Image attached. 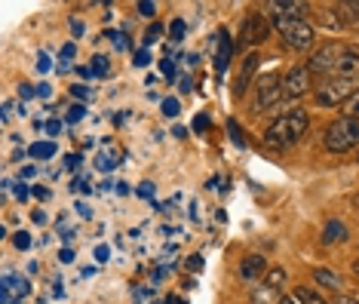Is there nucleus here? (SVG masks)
<instances>
[{"mask_svg":"<svg viewBox=\"0 0 359 304\" xmlns=\"http://www.w3.org/2000/svg\"><path fill=\"white\" fill-rule=\"evenodd\" d=\"M344 10V6H341ZM347 10H353V13H347V15H359V4H347Z\"/></svg>","mask_w":359,"mask_h":304,"instance_id":"052dcab7","label":"nucleus"},{"mask_svg":"<svg viewBox=\"0 0 359 304\" xmlns=\"http://www.w3.org/2000/svg\"><path fill=\"white\" fill-rule=\"evenodd\" d=\"M55 141H34V145L28 148V157H34V160H50L55 157Z\"/></svg>","mask_w":359,"mask_h":304,"instance_id":"dca6fc26","label":"nucleus"},{"mask_svg":"<svg viewBox=\"0 0 359 304\" xmlns=\"http://www.w3.org/2000/svg\"><path fill=\"white\" fill-rule=\"evenodd\" d=\"M307 126H310L307 111L295 105L292 111H283L280 117H273V123L267 126L261 139H264V145L271 151H289L307 135Z\"/></svg>","mask_w":359,"mask_h":304,"instance_id":"f257e3e1","label":"nucleus"},{"mask_svg":"<svg viewBox=\"0 0 359 304\" xmlns=\"http://www.w3.org/2000/svg\"><path fill=\"white\" fill-rule=\"evenodd\" d=\"M74 234H77V230H74V228H62V230H59L62 243H71V240H74Z\"/></svg>","mask_w":359,"mask_h":304,"instance_id":"79ce46f5","label":"nucleus"},{"mask_svg":"<svg viewBox=\"0 0 359 304\" xmlns=\"http://www.w3.org/2000/svg\"><path fill=\"white\" fill-rule=\"evenodd\" d=\"M13 243H15V249H31V234L28 230H15Z\"/></svg>","mask_w":359,"mask_h":304,"instance_id":"a878e982","label":"nucleus"},{"mask_svg":"<svg viewBox=\"0 0 359 304\" xmlns=\"http://www.w3.org/2000/svg\"><path fill=\"white\" fill-rule=\"evenodd\" d=\"M59 55H62V65H68V62H71V59H74V55H77V43H65Z\"/></svg>","mask_w":359,"mask_h":304,"instance_id":"72a5a7b5","label":"nucleus"},{"mask_svg":"<svg viewBox=\"0 0 359 304\" xmlns=\"http://www.w3.org/2000/svg\"><path fill=\"white\" fill-rule=\"evenodd\" d=\"M273 301H280L276 298V289H271V286H264V283H258L255 289L249 292V304H273Z\"/></svg>","mask_w":359,"mask_h":304,"instance_id":"2eb2a0df","label":"nucleus"},{"mask_svg":"<svg viewBox=\"0 0 359 304\" xmlns=\"http://www.w3.org/2000/svg\"><path fill=\"white\" fill-rule=\"evenodd\" d=\"M224 126H227V135H231V141H233V145L246 151V148H249V139H246V132L240 130V123H236L233 117H227V123H224Z\"/></svg>","mask_w":359,"mask_h":304,"instance_id":"a211bd4d","label":"nucleus"},{"mask_svg":"<svg viewBox=\"0 0 359 304\" xmlns=\"http://www.w3.org/2000/svg\"><path fill=\"white\" fill-rule=\"evenodd\" d=\"M151 62H154V59H151V53H148V50H138V53L133 55V65H135V68H148Z\"/></svg>","mask_w":359,"mask_h":304,"instance_id":"cd10ccee","label":"nucleus"},{"mask_svg":"<svg viewBox=\"0 0 359 304\" xmlns=\"http://www.w3.org/2000/svg\"><path fill=\"white\" fill-rule=\"evenodd\" d=\"M95 261H99V265L108 261V246H99V249H95Z\"/></svg>","mask_w":359,"mask_h":304,"instance_id":"49530a36","label":"nucleus"},{"mask_svg":"<svg viewBox=\"0 0 359 304\" xmlns=\"http://www.w3.org/2000/svg\"><path fill=\"white\" fill-rule=\"evenodd\" d=\"M172 135H175V139H187V130H184V126H175Z\"/></svg>","mask_w":359,"mask_h":304,"instance_id":"13d9d810","label":"nucleus"},{"mask_svg":"<svg viewBox=\"0 0 359 304\" xmlns=\"http://www.w3.org/2000/svg\"><path fill=\"white\" fill-rule=\"evenodd\" d=\"M34 175H37L34 166H25V170H22V179H34Z\"/></svg>","mask_w":359,"mask_h":304,"instance_id":"4d7b16f0","label":"nucleus"},{"mask_svg":"<svg viewBox=\"0 0 359 304\" xmlns=\"http://www.w3.org/2000/svg\"><path fill=\"white\" fill-rule=\"evenodd\" d=\"M178 86H182V92H191V90H194V86H191V77H182V80H178Z\"/></svg>","mask_w":359,"mask_h":304,"instance_id":"5fc2aeb1","label":"nucleus"},{"mask_svg":"<svg viewBox=\"0 0 359 304\" xmlns=\"http://www.w3.org/2000/svg\"><path fill=\"white\" fill-rule=\"evenodd\" d=\"M356 298H359V295H356Z\"/></svg>","mask_w":359,"mask_h":304,"instance_id":"e2e57ef3","label":"nucleus"},{"mask_svg":"<svg viewBox=\"0 0 359 304\" xmlns=\"http://www.w3.org/2000/svg\"><path fill=\"white\" fill-rule=\"evenodd\" d=\"M273 31V22L267 19L261 10H252L246 19L240 22V37H236V53L252 50V46H261Z\"/></svg>","mask_w":359,"mask_h":304,"instance_id":"39448f33","label":"nucleus"},{"mask_svg":"<svg viewBox=\"0 0 359 304\" xmlns=\"http://www.w3.org/2000/svg\"><path fill=\"white\" fill-rule=\"evenodd\" d=\"M344 46L347 43H325L320 46L313 55L307 59V68H310V74H325V77H334V68H338V62H341V55H344Z\"/></svg>","mask_w":359,"mask_h":304,"instance_id":"6e6552de","label":"nucleus"},{"mask_svg":"<svg viewBox=\"0 0 359 304\" xmlns=\"http://www.w3.org/2000/svg\"><path fill=\"white\" fill-rule=\"evenodd\" d=\"M93 77H108L111 74V62H108V55H93Z\"/></svg>","mask_w":359,"mask_h":304,"instance_id":"aec40b11","label":"nucleus"},{"mask_svg":"<svg viewBox=\"0 0 359 304\" xmlns=\"http://www.w3.org/2000/svg\"><path fill=\"white\" fill-rule=\"evenodd\" d=\"M71 95H74L77 102H89L95 95L93 86H86V83H77V86H71Z\"/></svg>","mask_w":359,"mask_h":304,"instance_id":"4be33fe9","label":"nucleus"},{"mask_svg":"<svg viewBox=\"0 0 359 304\" xmlns=\"http://www.w3.org/2000/svg\"><path fill=\"white\" fill-rule=\"evenodd\" d=\"M310 279H313L316 286H323V289H332V292H341V286H344V277L334 274L332 268H313L310 270Z\"/></svg>","mask_w":359,"mask_h":304,"instance_id":"ddd939ff","label":"nucleus"},{"mask_svg":"<svg viewBox=\"0 0 359 304\" xmlns=\"http://www.w3.org/2000/svg\"><path fill=\"white\" fill-rule=\"evenodd\" d=\"M350 270H353V277H359V258H353V268Z\"/></svg>","mask_w":359,"mask_h":304,"instance_id":"680f3d73","label":"nucleus"},{"mask_svg":"<svg viewBox=\"0 0 359 304\" xmlns=\"http://www.w3.org/2000/svg\"><path fill=\"white\" fill-rule=\"evenodd\" d=\"M184 268L191 270V274H200V270H203V255H191V258L184 261Z\"/></svg>","mask_w":359,"mask_h":304,"instance_id":"c9c22d12","label":"nucleus"},{"mask_svg":"<svg viewBox=\"0 0 359 304\" xmlns=\"http://www.w3.org/2000/svg\"><path fill=\"white\" fill-rule=\"evenodd\" d=\"M37 95H40V99H50V95H53V86H50V83H40V86H37Z\"/></svg>","mask_w":359,"mask_h":304,"instance_id":"a18cd8bd","label":"nucleus"},{"mask_svg":"<svg viewBox=\"0 0 359 304\" xmlns=\"http://www.w3.org/2000/svg\"><path fill=\"white\" fill-rule=\"evenodd\" d=\"M285 283H289V274H285L283 268H267V274H264V286H271V289L280 292Z\"/></svg>","mask_w":359,"mask_h":304,"instance_id":"f3484780","label":"nucleus"},{"mask_svg":"<svg viewBox=\"0 0 359 304\" xmlns=\"http://www.w3.org/2000/svg\"><path fill=\"white\" fill-rule=\"evenodd\" d=\"M292 295H295V298H298L301 304H329V301H325L316 289H310V286H298V289L292 292Z\"/></svg>","mask_w":359,"mask_h":304,"instance_id":"6ab92c4d","label":"nucleus"},{"mask_svg":"<svg viewBox=\"0 0 359 304\" xmlns=\"http://www.w3.org/2000/svg\"><path fill=\"white\" fill-rule=\"evenodd\" d=\"M160 74H163V77H166V80H172V77H175V62H172V59H169V55H166V59H163V62H160Z\"/></svg>","mask_w":359,"mask_h":304,"instance_id":"c756f323","label":"nucleus"},{"mask_svg":"<svg viewBox=\"0 0 359 304\" xmlns=\"http://www.w3.org/2000/svg\"><path fill=\"white\" fill-rule=\"evenodd\" d=\"M71 31H74V34L80 37V34H83L86 28H83V22H80V19H71Z\"/></svg>","mask_w":359,"mask_h":304,"instance_id":"8fccbe9b","label":"nucleus"},{"mask_svg":"<svg viewBox=\"0 0 359 304\" xmlns=\"http://www.w3.org/2000/svg\"><path fill=\"white\" fill-rule=\"evenodd\" d=\"M184 31H187L184 19H172V25H169V34H172L175 43H182V40H184Z\"/></svg>","mask_w":359,"mask_h":304,"instance_id":"b1692460","label":"nucleus"},{"mask_svg":"<svg viewBox=\"0 0 359 304\" xmlns=\"http://www.w3.org/2000/svg\"><path fill=\"white\" fill-rule=\"evenodd\" d=\"M31 221H34V225H46V212L43 209H34V212H31Z\"/></svg>","mask_w":359,"mask_h":304,"instance_id":"37998d69","label":"nucleus"},{"mask_svg":"<svg viewBox=\"0 0 359 304\" xmlns=\"http://www.w3.org/2000/svg\"><path fill=\"white\" fill-rule=\"evenodd\" d=\"M276 304H301V301L295 298V295H283V298H280V301H276Z\"/></svg>","mask_w":359,"mask_h":304,"instance_id":"6e6d98bb","label":"nucleus"},{"mask_svg":"<svg viewBox=\"0 0 359 304\" xmlns=\"http://www.w3.org/2000/svg\"><path fill=\"white\" fill-rule=\"evenodd\" d=\"M356 92L359 90H356L353 77H325L323 83H316L313 99H316L320 108H344Z\"/></svg>","mask_w":359,"mask_h":304,"instance_id":"7ed1b4c3","label":"nucleus"},{"mask_svg":"<svg viewBox=\"0 0 359 304\" xmlns=\"http://www.w3.org/2000/svg\"><path fill=\"white\" fill-rule=\"evenodd\" d=\"M283 102V74H267L258 80L255 99H252V114H264Z\"/></svg>","mask_w":359,"mask_h":304,"instance_id":"423d86ee","label":"nucleus"},{"mask_svg":"<svg viewBox=\"0 0 359 304\" xmlns=\"http://www.w3.org/2000/svg\"><path fill=\"white\" fill-rule=\"evenodd\" d=\"M307 92H313V74L307 65H295L283 74V102L304 99Z\"/></svg>","mask_w":359,"mask_h":304,"instance_id":"0eeeda50","label":"nucleus"},{"mask_svg":"<svg viewBox=\"0 0 359 304\" xmlns=\"http://www.w3.org/2000/svg\"><path fill=\"white\" fill-rule=\"evenodd\" d=\"M74 258H77V252L68 249V246H65V249L59 252V261H62V265H74Z\"/></svg>","mask_w":359,"mask_h":304,"instance_id":"e433bc0d","label":"nucleus"},{"mask_svg":"<svg viewBox=\"0 0 359 304\" xmlns=\"http://www.w3.org/2000/svg\"><path fill=\"white\" fill-rule=\"evenodd\" d=\"M135 13L142 15V19H154V15H157V4H154V0H142V4H135Z\"/></svg>","mask_w":359,"mask_h":304,"instance_id":"5701e85b","label":"nucleus"},{"mask_svg":"<svg viewBox=\"0 0 359 304\" xmlns=\"http://www.w3.org/2000/svg\"><path fill=\"white\" fill-rule=\"evenodd\" d=\"M31 194H34L37 200H50V197H53V191H50V188H43V185H34V188H31Z\"/></svg>","mask_w":359,"mask_h":304,"instance_id":"58836bf2","label":"nucleus"},{"mask_svg":"<svg viewBox=\"0 0 359 304\" xmlns=\"http://www.w3.org/2000/svg\"><path fill=\"white\" fill-rule=\"evenodd\" d=\"M258 65H261V55L258 53H249L246 59H243V68L236 71V77H233V99H243V95L249 92L252 77H255Z\"/></svg>","mask_w":359,"mask_h":304,"instance_id":"9d476101","label":"nucleus"},{"mask_svg":"<svg viewBox=\"0 0 359 304\" xmlns=\"http://www.w3.org/2000/svg\"><path fill=\"white\" fill-rule=\"evenodd\" d=\"M160 111H163V117H178V114H182V102H178V99H163Z\"/></svg>","mask_w":359,"mask_h":304,"instance_id":"412c9836","label":"nucleus"},{"mask_svg":"<svg viewBox=\"0 0 359 304\" xmlns=\"http://www.w3.org/2000/svg\"><path fill=\"white\" fill-rule=\"evenodd\" d=\"M80 163H83V154H68L65 157V166H68V170H77Z\"/></svg>","mask_w":359,"mask_h":304,"instance_id":"ea45409f","label":"nucleus"},{"mask_svg":"<svg viewBox=\"0 0 359 304\" xmlns=\"http://www.w3.org/2000/svg\"><path fill=\"white\" fill-rule=\"evenodd\" d=\"M114 191H117L120 197H126V194H129V185H126V181H117V185H114Z\"/></svg>","mask_w":359,"mask_h":304,"instance_id":"3c124183","label":"nucleus"},{"mask_svg":"<svg viewBox=\"0 0 359 304\" xmlns=\"http://www.w3.org/2000/svg\"><path fill=\"white\" fill-rule=\"evenodd\" d=\"M77 74L83 77V80H89V77H93V68H89V65H80V68H77Z\"/></svg>","mask_w":359,"mask_h":304,"instance_id":"864d4df0","label":"nucleus"},{"mask_svg":"<svg viewBox=\"0 0 359 304\" xmlns=\"http://www.w3.org/2000/svg\"><path fill=\"white\" fill-rule=\"evenodd\" d=\"M114 46H117V50H120V53L133 50V43H129V40H126V37H117V40H114Z\"/></svg>","mask_w":359,"mask_h":304,"instance_id":"c03bdc74","label":"nucleus"},{"mask_svg":"<svg viewBox=\"0 0 359 304\" xmlns=\"http://www.w3.org/2000/svg\"><path fill=\"white\" fill-rule=\"evenodd\" d=\"M209 126H212L209 114H197V117H194V132H206Z\"/></svg>","mask_w":359,"mask_h":304,"instance_id":"7c9ffc66","label":"nucleus"},{"mask_svg":"<svg viewBox=\"0 0 359 304\" xmlns=\"http://www.w3.org/2000/svg\"><path fill=\"white\" fill-rule=\"evenodd\" d=\"M46 132H50V135H59V132H62V123H59V120H50V123H46Z\"/></svg>","mask_w":359,"mask_h":304,"instance_id":"de8ad7c7","label":"nucleus"},{"mask_svg":"<svg viewBox=\"0 0 359 304\" xmlns=\"http://www.w3.org/2000/svg\"><path fill=\"white\" fill-rule=\"evenodd\" d=\"M344 117H353V120H359V92L353 95V99L344 105Z\"/></svg>","mask_w":359,"mask_h":304,"instance_id":"c85d7f7f","label":"nucleus"},{"mask_svg":"<svg viewBox=\"0 0 359 304\" xmlns=\"http://www.w3.org/2000/svg\"><path fill=\"white\" fill-rule=\"evenodd\" d=\"M37 71H40V74H50V71H53V59L46 53L37 55Z\"/></svg>","mask_w":359,"mask_h":304,"instance_id":"2f4dec72","label":"nucleus"},{"mask_svg":"<svg viewBox=\"0 0 359 304\" xmlns=\"http://www.w3.org/2000/svg\"><path fill=\"white\" fill-rule=\"evenodd\" d=\"M135 194L142 200H154V181H142V185L135 188Z\"/></svg>","mask_w":359,"mask_h":304,"instance_id":"473e14b6","label":"nucleus"},{"mask_svg":"<svg viewBox=\"0 0 359 304\" xmlns=\"http://www.w3.org/2000/svg\"><path fill=\"white\" fill-rule=\"evenodd\" d=\"M218 53H215V74H218V80H222V74L227 71V65H231V55L236 53V46H233V40H231V31L227 28H222L218 31Z\"/></svg>","mask_w":359,"mask_h":304,"instance_id":"f8f14e48","label":"nucleus"},{"mask_svg":"<svg viewBox=\"0 0 359 304\" xmlns=\"http://www.w3.org/2000/svg\"><path fill=\"white\" fill-rule=\"evenodd\" d=\"M332 304H359V298H356V295H334V301Z\"/></svg>","mask_w":359,"mask_h":304,"instance_id":"a19ab883","label":"nucleus"},{"mask_svg":"<svg viewBox=\"0 0 359 304\" xmlns=\"http://www.w3.org/2000/svg\"><path fill=\"white\" fill-rule=\"evenodd\" d=\"M34 95H37V86H31V83H22V86H19V99H22V105H25L28 99H34Z\"/></svg>","mask_w":359,"mask_h":304,"instance_id":"f704fd0d","label":"nucleus"},{"mask_svg":"<svg viewBox=\"0 0 359 304\" xmlns=\"http://www.w3.org/2000/svg\"><path fill=\"white\" fill-rule=\"evenodd\" d=\"M310 6L301 4V0H267L264 6H261V13L267 15V19H304Z\"/></svg>","mask_w":359,"mask_h":304,"instance_id":"1a4fd4ad","label":"nucleus"},{"mask_svg":"<svg viewBox=\"0 0 359 304\" xmlns=\"http://www.w3.org/2000/svg\"><path fill=\"white\" fill-rule=\"evenodd\" d=\"M99 170H102V172L114 170V160H111V157H99Z\"/></svg>","mask_w":359,"mask_h":304,"instance_id":"09e8293b","label":"nucleus"},{"mask_svg":"<svg viewBox=\"0 0 359 304\" xmlns=\"http://www.w3.org/2000/svg\"><path fill=\"white\" fill-rule=\"evenodd\" d=\"M350 206H353V209L359 212V188L353 191V197H350Z\"/></svg>","mask_w":359,"mask_h":304,"instance_id":"bf43d9fd","label":"nucleus"},{"mask_svg":"<svg viewBox=\"0 0 359 304\" xmlns=\"http://www.w3.org/2000/svg\"><path fill=\"white\" fill-rule=\"evenodd\" d=\"M160 37H163V25H151V28H148V34H144V50H148L151 43H157Z\"/></svg>","mask_w":359,"mask_h":304,"instance_id":"bb28decb","label":"nucleus"},{"mask_svg":"<svg viewBox=\"0 0 359 304\" xmlns=\"http://www.w3.org/2000/svg\"><path fill=\"white\" fill-rule=\"evenodd\" d=\"M323 148L329 154H347V151L359 148V120L353 117H334L323 130Z\"/></svg>","mask_w":359,"mask_h":304,"instance_id":"f03ea898","label":"nucleus"},{"mask_svg":"<svg viewBox=\"0 0 359 304\" xmlns=\"http://www.w3.org/2000/svg\"><path fill=\"white\" fill-rule=\"evenodd\" d=\"M264 274H267V258L258 252L246 255V258L240 261V268H236V277H240L243 283H255V279H261Z\"/></svg>","mask_w":359,"mask_h":304,"instance_id":"9b49d317","label":"nucleus"},{"mask_svg":"<svg viewBox=\"0 0 359 304\" xmlns=\"http://www.w3.org/2000/svg\"><path fill=\"white\" fill-rule=\"evenodd\" d=\"M350 234H347V225L341 219H329L323 225V234H320V240H323V246H334V243H344Z\"/></svg>","mask_w":359,"mask_h":304,"instance_id":"4468645a","label":"nucleus"},{"mask_svg":"<svg viewBox=\"0 0 359 304\" xmlns=\"http://www.w3.org/2000/svg\"><path fill=\"white\" fill-rule=\"evenodd\" d=\"M271 22H273V28L280 31L283 43L289 46V50H295V53L313 50L316 31H313V25H310L307 19H271Z\"/></svg>","mask_w":359,"mask_h":304,"instance_id":"20e7f679","label":"nucleus"},{"mask_svg":"<svg viewBox=\"0 0 359 304\" xmlns=\"http://www.w3.org/2000/svg\"><path fill=\"white\" fill-rule=\"evenodd\" d=\"M13 191H15V197H19V200H22V203H25V200L31 197V188L25 185V181H19V185H15Z\"/></svg>","mask_w":359,"mask_h":304,"instance_id":"4c0bfd02","label":"nucleus"},{"mask_svg":"<svg viewBox=\"0 0 359 304\" xmlns=\"http://www.w3.org/2000/svg\"><path fill=\"white\" fill-rule=\"evenodd\" d=\"M74 209H77L80 215H83V219H93V212H89V206H86V203H77Z\"/></svg>","mask_w":359,"mask_h":304,"instance_id":"603ef678","label":"nucleus"},{"mask_svg":"<svg viewBox=\"0 0 359 304\" xmlns=\"http://www.w3.org/2000/svg\"><path fill=\"white\" fill-rule=\"evenodd\" d=\"M83 117H86V108H83V105H71V111H68V114H65V120H68L71 126L80 123V120H83Z\"/></svg>","mask_w":359,"mask_h":304,"instance_id":"393cba45","label":"nucleus"}]
</instances>
